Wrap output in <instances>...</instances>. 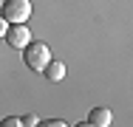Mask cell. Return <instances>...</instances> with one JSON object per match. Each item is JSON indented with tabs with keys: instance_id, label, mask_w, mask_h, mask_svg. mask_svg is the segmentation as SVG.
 I'll return each instance as SVG.
<instances>
[{
	"instance_id": "1",
	"label": "cell",
	"mask_w": 133,
	"mask_h": 127,
	"mask_svg": "<svg viewBox=\"0 0 133 127\" xmlns=\"http://www.w3.org/2000/svg\"><path fill=\"white\" fill-rule=\"evenodd\" d=\"M23 59H26V65L31 71H45V65L51 62V51L45 43H28L26 48H23Z\"/></svg>"
},
{
	"instance_id": "2",
	"label": "cell",
	"mask_w": 133,
	"mask_h": 127,
	"mask_svg": "<svg viewBox=\"0 0 133 127\" xmlns=\"http://www.w3.org/2000/svg\"><path fill=\"white\" fill-rule=\"evenodd\" d=\"M0 17H3L9 25H14V23H26L28 17H31V0H6V3H3Z\"/></svg>"
},
{
	"instance_id": "3",
	"label": "cell",
	"mask_w": 133,
	"mask_h": 127,
	"mask_svg": "<svg viewBox=\"0 0 133 127\" xmlns=\"http://www.w3.org/2000/svg\"><path fill=\"white\" fill-rule=\"evenodd\" d=\"M6 43H9L11 48H26L28 43H31V31H28V25L26 23L9 25V31H6Z\"/></svg>"
},
{
	"instance_id": "4",
	"label": "cell",
	"mask_w": 133,
	"mask_h": 127,
	"mask_svg": "<svg viewBox=\"0 0 133 127\" xmlns=\"http://www.w3.org/2000/svg\"><path fill=\"white\" fill-rule=\"evenodd\" d=\"M88 122H91L94 127H110L113 116H110V110H108V107H94V110L88 113Z\"/></svg>"
},
{
	"instance_id": "5",
	"label": "cell",
	"mask_w": 133,
	"mask_h": 127,
	"mask_svg": "<svg viewBox=\"0 0 133 127\" xmlns=\"http://www.w3.org/2000/svg\"><path fill=\"white\" fill-rule=\"evenodd\" d=\"M43 74L48 76V82H62L65 79V65L62 62H57V59H51L48 65H45V71Z\"/></svg>"
},
{
	"instance_id": "6",
	"label": "cell",
	"mask_w": 133,
	"mask_h": 127,
	"mask_svg": "<svg viewBox=\"0 0 133 127\" xmlns=\"http://www.w3.org/2000/svg\"><path fill=\"white\" fill-rule=\"evenodd\" d=\"M0 127H23V122H20L17 116H6V119L0 122Z\"/></svg>"
},
{
	"instance_id": "7",
	"label": "cell",
	"mask_w": 133,
	"mask_h": 127,
	"mask_svg": "<svg viewBox=\"0 0 133 127\" xmlns=\"http://www.w3.org/2000/svg\"><path fill=\"white\" fill-rule=\"evenodd\" d=\"M37 127H68L62 119H48V122H37Z\"/></svg>"
},
{
	"instance_id": "8",
	"label": "cell",
	"mask_w": 133,
	"mask_h": 127,
	"mask_svg": "<svg viewBox=\"0 0 133 127\" xmlns=\"http://www.w3.org/2000/svg\"><path fill=\"white\" fill-rule=\"evenodd\" d=\"M20 122H23V127H37V122H40V119H37L34 113H26V119H20Z\"/></svg>"
},
{
	"instance_id": "9",
	"label": "cell",
	"mask_w": 133,
	"mask_h": 127,
	"mask_svg": "<svg viewBox=\"0 0 133 127\" xmlns=\"http://www.w3.org/2000/svg\"><path fill=\"white\" fill-rule=\"evenodd\" d=\"M6 31H9V23H6L3 17H0V37H6Z\"/></svg>"
},
{
	"instance_id": "10",
	"label": "cell",
	"mask_w": 133,
	"mask_h": 127,
	"mask_svg": "<svg viewBox=\"0 0 133 127\" xmlns=\"http://www.w3.org/2000/svg\"><path fill=\"white\" fill-rule=\"evenodd\" d=\"M74 127H94V124H91V122L85 119V122H77V124H74Z\"/></svg>"
}]
</instances>
